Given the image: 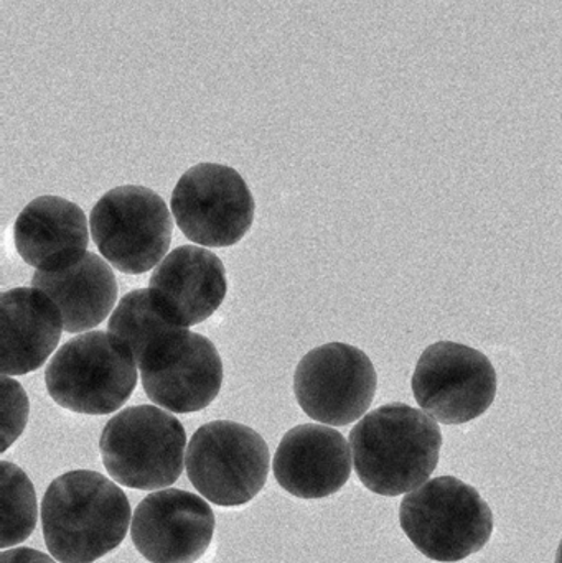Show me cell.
<instances>
[{
    "label": "cell",
    "mask_w": 562,
    "mask_h": 563,
    "mask_svg": "<svg viewBox=\"0 0 562 563\" xmlns=\"http://www.w3.org/2000/svg\"><path fill=\"white\" fill-rule=\"evenodd\" d=\"M88 218L65 198L38 197L16 218L13 241L16 253L36 271L73 266L88 253Z\"/></svg>",
    "instance_id": "obj_15"
},
{
    "label": "cell",
    "mask_w": 562,
    "mask_h": 563,
    "mask_svg": "<svg viewBox=\"0 0 562 563\" xmlns=\"http://www.w3.org/2000/svg\"><path fill=\"white\" fill-rule=\"evenodd\" d=\"M3 422L2 452H5L25 429L29 419V397L16 380L2 376Z\"/></svg>",
    "instance_id": "obj_20"
},
{
    "label": "cell",
    "mask_w": 562,
    "mask_h": 563,
    "mask_svg": "<svg viewBox=\"0 0 562 563\" xmlns=\"http://www.w3.org/2000/svg\"><path fill=\"white\" fill-rule=\"evenodd\" d=\"M399 522L431 561L455 563L481 552L494 532V515L474 486L439 476L403 499Z\"/></svg>",
    "instance_id": "obj_3"
},
{
    "label": "cell",
    "mask_w": 562,
    "mask_h": 563,
    "mask_svg": "<svg viewBox=\"0 0 562 563\" xmlns=\"http://www.w3.org/2000/svg\"><path fill=\"white\" fill-rule=\"evenodd\" d=\"M352 460V446L342 433L304 423L280 440L274 455V476L280 488L296 498H329L349 482Z\"/></svg>",
    "instance_id": "obj_13"
},
{
    "label": "cell",
    "mask_w": 562,
    "mask_h": 563,
    "mask_svg": "<svg viewBox=\"0 0 562 563\" xmlns=\"http://www.w3.org/2000/svg\"><path fill=\"white\" fill-rule=\"evenodd\" d=\"M353 466L379 496L415 492L438 468L442 433L428 413L395 402L366 413L350 432Z\"/></svg>",
    "instance_id": "obj_2"
},
{
    "label": "cell",
    "mask_w": 562,
    "mask_h": 563,
    "mask_svg": "<svg viewBox=\"0 0 562 563\" xmlns=\"http://www.w3.org/2000/svg\"><path fill=\"white\" fill-rule=\"evenodd\" d=\"M187 433L177 417L161 407L134 406L115 413L99 439L102 463L128 488H167L180 478Z\"/></svg>",
    "instance_id": "obj_5"
},
{
    "label": "cell",
    "mask_w": 562,
    "mask_h": 563,
    "mask_svg": "<svg viewBox=\"0 0 562 563\" xmlns=\"http://www.w3.org/2000/svg\"><path fill=\"white\" fill-rule=\"evenodd\" d=\"M32 285L58 305L68 333H82L98 327L118 301L114 273L108 261L95 253H86L82 260L65 269L36 271Z\"/></svg>",
    "instance_id": "obj_17"
},
{
    "label": "cell",
    "mask_w": 562,
    "mask_h": 563,
    "mask_svg": "<svg viewBox=\"0 0 562 563\" xmlns=\"http://www.w3.org/2000/svg\"><path fill=\"white\" fill-rule=\"evenodd\" d=\"M0 495H2V532L0 548L7 551L22 544L35 531L38 519L35 488L26 473L13 463H0Z\"/></svg>",
    "instance_id": "obj_19"
},
{
    "label": "cell",
    "mask_w": 562,
    "mask_h": 563,
    "mask_svg": "<svg viewBox=\"0 0 562 563\" xmlns=\"http://www.w3.org/2000/svg\"><path fill=\"white\" fill-rule=\"evenodd\" d=\"M131 351L106 331H88L63 344L46 366L49 397L63 409L108 416L121 409L137 386Z\"/></svg>",
    "instance_id": "obj_4"
},
{
    "label": "cell",
    "mask_w": 562,
    "mask_h": 563,
    "mask_svg": "<svg viewBox=\"0 0 562 563\" xmlns=\"http://www.w3.org/2000/svg\"><path fill=\"white\" fill-rule=\"evenodd\" d=\"M557 563H562V541H561L560 548H558Z\"/></svg>",
    "instance_id": "obj_22"
},
{
    "label": "cell",
    "mask_w": 562,
    "mask_h": 563,
    "mask_svg": "<svg viewBox=\"0 0 562 563\" xmlns=\"http://www.w3.org/2000/svg\"><path fill=\"white\" fill-rule=\"evenodd\" d=\"M269 466V446L263 437L231 420L200 427L185 459L194 488L221 508H236L256 498L266 486Z\"/></svg>",
    "instance_id": "obj_6"
},
{
    "label": "cell",
    "mask_w": 562,
    "mask_h": 563,
    "mask_svg": "<svg viewBox=\"0 0 562 563\" xmlns=\"http://www.w3.org/2000/svg\"><path fill=\"white\" fill-rule=\"evenodd\" d=\"M91 236L101 256L119 273L141 276L157 267L172 243L170 210L151 188H112L95 205Z\"/></svg>",
    "instance_id": "obj_7"
},
{
    "label": "cell",
    "mask_w": 562,
    "mask_h": 563,
    "mask_svg": "<svg viewBox=\"0 0 562 563\" xmlns=\"http://www.w3.org/2000/svg\"><path fill=\"white\" fill-rule=\"evenodd\" d=\"M131 526L128 496L98 472L53 479L42 501L46 549L59 563H95L118 549Z\"/></svg>",
    "instance_id": "obj_1"
},
{
    "label": "cell",
    "mask_w": 562,
    "mask_h": 563,
    "mask_svg": "<svg viewBox=\"0 0 562 563\" xmlns=\"http://www.w3.org/2000/svg\"><path fill=\"white\" fill-rule=\"evenodd\" d=\"M253 194L234 168L198 164L181 175L172 194V214L198 246L230 247L253 227Z\"/></svg>",
    "instance_id": "obj_8"
},
{
    "label": "cell",
    "mask_w": 562,
    "mask_h": 563,
    "mask_svg": "<svg viewBox=\"0 0 562 563\" xmlns=\"http://www.w3.org/2000/svg\"><path fill=\"white\" fill-rule=\"evenodd\" d=\"M181 328L158 310L148 288H139L119 300L109 318L108 333L131 351L139 366L152 350Z\"/></svg>",
    "instance_id": "obj_18"
},
{
    "label": "cell",
    "mask_w": 562,
    "mask_h": 563,
    "mask_svg": "<svg viewBox=\"0 0 562 563\" xmlns=\"http://www.w3.org/2000/svg\"><path fill=\"white\" fill-rule=\"evenodd\" d=\"M158 310L184 328L207 321L227 297V271L217 254L180 246L164 257L148 280Z\"/></svg>",
    "instance_id": "obj_14"
},
{
    "label": "cell",
    "mask_w": 562,
    "mask_h": 563,
    "mask_svg": "<svg viewBox=\"0 0 562 563\" xmlns=\"http://www.w3.org/2000/svg\"><path fill=\"white\" fill-rule=\"evenodd\" d=\"M131 536L145 561L195 563L213 541V509L200 496L184 489L155 492L135 508Z\"/></svg>",
    "instance_id": "obj_12"
},
{
    "label": "cell",
    "mask_w": 562,
    "mask_h": 563,
    "mask_svg": "<svg viewBox=\"0 0 562 563\" xmlns=\"http://www.w3.org/2000/svg\"><path fill=\"white\" fill-rule=\"evenodd\" d=\"M0 563H56L49 555L30 548L10 549L0 555Z\"/></svg>",
    "instance_id": "obj_21"
},
{
    "label": "cell",
    "mask_w": 562,
    "mask_h": 563,
    "mask_svg": "<svg viewBox=\"0 0 562 563\" xmlns=\"http://www.w3.org/2000/svg\"><path fill=\"white\" fill-rule=\"evenodd\" d=\"M412 393L429 417L444 426H462L491 409L497 396V373L481 351L439 341L419 357Z\"/></svg>",
    "instance_id": "obj_9"
},
{
    "label": "cell",
    "mask_w": 562,
    "mask_h": 563,
    "mask_svg": "<svg viewBox=\"0 0 562 563\" xmlns=\"http://www.w3.org/2000/svg\"><path fill=\"white\" fill-rule=\"evenodd\" d=\"M2 376H23L45 364L62 338L63 314L58 305L40 288L3 291Z\"/></svg>",
    "instance_id": "obj_16"
},
{
    "label": "cell",
    "mask_w": 562,
    "mask_h": 563,
    "mask_svg": "<svg viewBox=\"0 0 562 563\" xmlns=\"http://www.w3.org/2000/svg\"><path fill=\"white\" fill-rule=\"evenodd\" d=\"M142 387L155 406L172 413L207 409L223 386V361L203 334L181 328L139 364Z\"/></svg>",
    "instance_id": "obj_11"
},
{
    "label": "cell",
    "mask_w": 562,
    "mask_h": 563,
    "mask_svg": "<svg viewBox=\"0 0 562 563\" xmlns=\"http://www.w3.org/2000/svg\"><path fill=\"white\" fill-rule=\"evenodd\" d=\"M378 377L359 347L329 343L309 351L297 364L294 394L300 409L326 426H350L375 399Z\"/></svg>",
    "instance_id": "obj_10"
}]
</instances>
